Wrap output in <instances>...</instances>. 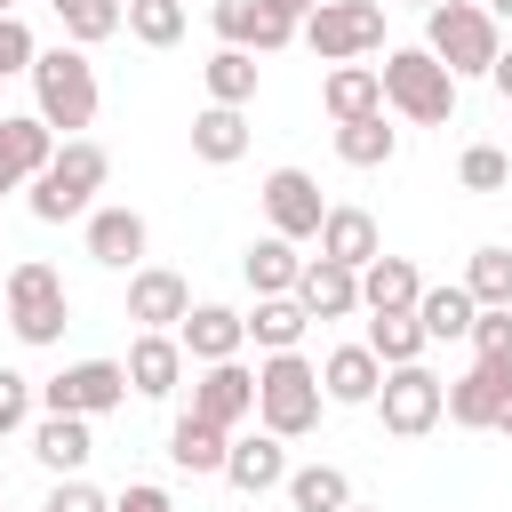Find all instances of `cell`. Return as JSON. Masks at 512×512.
<instances>
[{"label":"cell","instance_id":"cell-45","mask_svg":"<svg viewBox=\"0 0 512 512\" xmlns=\"http://www.w3.org/2000/svg\"><path fill=\"white\" fill-rule=\"evenodd\" d=\"M264 8H272V16H288V24H304V16L320 8V0H264Z\"/></svg>","mask_w":512,"mask_h":512},{"label":"cell","instance_id":"cell-7","mask_svg":"<svg viewBox=\"0 0 512 512\" xmlns=\"http://www.w3.org/2000/svg\"><path fill=\"white\" fill-rule=\"evenodd\" d=\"M440 376L424 368V360H408V368H384V384H376V408H384V432L392 440H424L432 424H440Z\"/></svg>","mask_w":512,"mask_h":512},{"label":"cell","instance_id":"cell-50","mask_svg":"<svg viewBox=\"0 0 512 512\" xmlns=\"http://www.w3.org/2000/svg\"><path fill=\"white\" fill-rule=\"evenodd\" d=\"M344 512H352V504H344Z\"/></svg>","mask_w":512,"mask_h":512},{"label":"cell","instance_id":"cell-35","mask_svg":"<svg viewBox=\"0 0 512 512\" xmlns=\"http://www.w3.org/2000/svg\"><path fill=\"white\" fill-rule=\"evenodd\" d=\"M120 24H128L144 48H176V40H184V0H128Z\"/></svg>","mask_w":512,"mask_h":512},{"label":"cell","instance_id":"cell-43","mask_svg":"<svg viewBox=\"0 0 512 512\" xmlns=\"http://www.w3.org/2000/svg\"><path fill=\"white\" fill-rule=\"evenodd\" d=\"M112 512H176V504H168V488L136 480V488H120V496H112Z\"/></svg>","mask_w":512,"mask_h":512},{"label":"cell","instance_id":"cell-4","mask_svg":"<svg viewBox=\"0 0 512 512\" xmlns=\"http://www.w3.org/2000/svg\"><path fill=\"white\" fill-rule=\"evenodd\" d=\"M104 176H112V160H104V144H88V136H72V144H56V160L32 176V216L40 224H64V216H88V200L104 192Z\"/></svg>","mask_w":512,"mask_h":512},{"label":"cell","instance_id":"cell-19","mask_svg":"<svg viewBox=\"0 0 512 512\" xmlns=\"http://www.w3.org/2000/svg\"><path fill=\"white\" fill-rule=\"evenodd\" d=\"M120 368H128V392H144V400H168V392L184 384V344H176V336H136Z\"/></svg>","mask_w":512,"mask_h":512},{"label":"cell","instance_id":"cell-23","mask_svg":"<svg viewBox=\"0 0 512 512\" xmlns=\"http://www.w3.org/2000/svg\"><path fill=\"white\" fill-rule=\"evenodd\" d=\"M224 480H232V488H248V496H264V488H280V480H288V448H280L272 432L232 440V448H224Z\"/></svg>","mask_w":512,"mask_h":512},{"label":"cell","instance_id":"cell-2","mask_svg":"<svg viewBox=\"0 0 512 512\" xmlns=\"http://www.w3.org/2000/svg\"><path fill=\"white\" fill-rule=\"evenodd\" d=\"M256 416L272 440H304L320 424V368L304 352H264L256 368Z\"/></svg>","mask_w":512,"mask_h":512},{"label":"cell","instance_id":"cell-10","mask_svg":"<svg viewBox=\"0 0 512 512\" xmlns=\"http://www.w3.org/2000/svg\"><path fill=\"white\" fill-rule=\"evenodd\" d=\"M264 216H272L280 240H320L328 200H320V184H312L304 168H272V176H264Z\"/></svg>","mask_w":512,"mask_h":512},{"label":"cell","instance_id":"cell-27","mask_svg":"<svg viewBox=\"0 0 512 512\" xmlns=\"http://www.w3.org/2000/svg\"><path fill=\"white\" fill-rule=\"evenodd\" d=\"M472 320H480V304L464 296V280H448V288H424V296H416V328H424V344L472 336Z\"/></svg>","mask_w":512,"mask_h":512},{"label":"cell","instance_id":"cell-41","mask_svg":"<svg viewBox=\"0 0 512 512\" xmlns=\"http://www.w3.org/2000/svg\"><path fill=\"white\" fill-rule=\"evenodd\" d=\"M32 416V376H16V368H0V440L16 432Z\"/></svg>","mask_w":512,"mask_h":512},{"label":"cell","instance_id":"cell-48","mask_svg":"<svg viewBox=\"0 0 512 512\" xmlns=\"http://www.w3.org/2000/svg\"><path fill=\"white\" fill-rule=\"evenodd\" d=\"M400 8H424V16H432V8H440V0H400Z\"/></svg>","mask_w":512,"mask_h":512},{"label":"cell","instance_id":"cell-34","mask_svg":"<svg viewBox=\"0 0 512 512\" xmlns=\"http://www.w3.org/2000/svg\"><path fill=\"white\" fill-rule=\"evenodd\" d=\"M280 488H288L296 512H344V504H352V480H344L336 464H304V472H288Z\"/></svg>","mask_w":512,"mask_h":512},{"label":"cell","instance_id":"cell-33","mask_svg":"<svg viewBox=\"0 0 512 512\" xmlns=\"http://www.w3.org/2000/svg\"><path fill=\"white\" fill-rule=\"evenodd\" d=\"M368 352H376L384 368L424 360V328H416V312H368Z\"/></svg>","mask_w":512,"mask_h":512},{"label":"cell","instance_id":"cell-32","mask_svg":"<svg viewBox=\"0 0 512 512\" xmlns=\"http://www.w3.org/2000/svg\"><path fill=\"white\" fill-rule=\"evenodd\" d=\"M312 320H304V304L296 296H256V312H248V336L264 344V352H296V336H304Z\"/></svg>","mask_w":512,"mask_h":512},{"label":"cell","instance_id":"cell-46","mask_svg":"<svg viewBox=\"0 0 512 512\" xmlns=\"http://www.w3.org/2000/svg\"><path fill=\"white\" fill-rule=\"evenodd\" d=\"M488 432H512V392H504V408H496V424Z\"/></svg>","mask_w":512,"mask_h":512},{"label":"cell","instance_id":"cell-8","mask_svg":"<svg viewBox=\"0 0 512 512\" xmlns=\"http://www.w3.org/2000/svg\"><path fill=\"white\" fill-rule=\"evenodd\" d=\"M64 280L48 272V264H16L8 272V328L24 336V344H56L64 336Z\"/></svg>","mask_w":512,"mask_h":512},{"label":"cell","instance_id":"cell-22","mask_svg":"<svg viewBox=\"0 0 512 512\" xmlns=\"http://www.w3.org/2000/svg\"><path fill=\"white\" fill-rule=\"evenodd\" d=\"M32 456H40L48 472L80 480V464L96 456V440H88V416H40V424H32Z\"/></svg>","mask_w":512,"mask_h":512},{"label":"cell","instance_id":"cell-29","mask_svg":"<svg viewBox=\"0 0 512 512\" xmlns=\"http://www.w3.org/2000/svg\"><path fill=\"white\" fill-rule=\"evenodd\" d=\"M400 152V136L384 128V112H368V120H336V160L344 168H384Z\"/></svg>","mask_w":512,"mask_h":512},{"label":"cell","instance_id":"cell-31","mask_svg":"<svg viewBox=\"0 0 512 512\" xmlns=\"http://www.w3.org/2000/svg\"><path fill=\"white\" fill-rule=\"evenodd\" d=\"M200 80H208V104H232V112H240V104L256 96V56H248V48H216V56L200 64Z\"/></svg>","mask_w":512,"mask_h":512},{"label":"cell","instance_id":"cell-17","mask_svg":"<svg viewBox=\"0 0 512 512\" xmlns=\"http://www.w3.org/2000/svg\"><path fill=\"white\" fill-rule=\"evenodd\" d=\"M48 160H56V136L40 128V112H24V120H0V192L32 184Z\"/></svg>","mask_w":512,"mask_h":512},{"label":"cell","instance_id":"cell-6","mask_svg":"<svg viewBox=\"0 0 512 512\" xmlns=\"http://www.w3.org/2000/svg\"><path fill=\"white\" fill-rule=\"evenodd\" d=\"M304 40H312L320 64H352V56H368V48L384 40V0H320V8L304 16Z\"/></svg>","mask_w":512,"mask_h":512},{"label":"cell","instance_id":"cell-15","mask_svg":"<svg viewBox=\"0 0 512 512\" xmlns=\"http://www.w3.org/2000/svg\"><path fill=\"white\" fill-rule=\"evenodd\" d=\"M144 216L136 208H88V256L96 264H112V272H136L144 264Z\"/></svg>","mask_w":512,"mask_h":512},{"label":"cell","instance_id":"cell-3","mask_svg":"<svg viewBox=\"0 0 512 512\" xmlns=\"http://www.w3.org/2000/svg\"><path fill=\"white\" fill-rule=\"evenodd\" d=\"M496 16L480 8V0H440L432 16H424V56L448 72V80H464V72H488L496 64Z\"/></svg>","mask_w":512,"mask_h":512},{"label":"cell","instance_id":"cell-21","mask_svg":"<svg viewBox=\"0 0 512 512\" xmlns=\"http://www.w3.org/2000/svg\"><path fill=\"white\" fill-rule=\"evenodd\" d=\"M216 32H224V48H288L296 40V24L272 16L264 0H216Z\"/></svg>","mask_w":512,"mask_h":512},{"label":"cell","instance_id":"cell-25","mask_svg":"<svg viewBox=\"0 0 512 512\" xmlns=\"http://www.w3.org/2000/svg\"><path fill=\"white\" fill-rule=\"evenodd\" d=\"M416 296H424V280H416L408 256H376V264H360V304H368V312H416Z\"/></svg>","mask_w":512,"mask_h":512},{"label":"cell","instance_id":"cell-12","mask_svg":"<svg viewBox=\"0 0 512 512\" xmlns=\"http://www.w3.org/2000/svg\"><path fill=\"white\" fill-rule=\"evenodd\" d=\"M176 344H184V360L216 368V360H240V344H248V320H240L232 304H192V312L176 320Z\"/></svg>","mask_w":512,"mask_h":512},{"label":"cell","instance_id":"cell-18","mask_svg":"<svg viewBox=\"0 0 512 512\" xmlns=\"http://www.w3.org/2000/svg\"><path fill=\"white\" fill-rule=\"evenodd\" d=\"M320 256H328V264H344V272L376 264V256H384L376 216H368V208H328V216H320Z\"/></svg>","mask_w":512,"mask_h":512},{"label":"cell","instance_id":"cell-44","mask_svg":"<svg viewBox=\"0 0 512 512\" xmlns=\"http://www.w3.org/2000/svg\"><path fill=\"white\" fill-rule=\"evenodd\" d=\"M488 80H496V96L512 104V48H496V64H488Z\"/></svg>","mask_w":512,"mask_h":512},{"label":"cell","instance_id":"cell-42","mask_svg":"<svg viewBox=\"0 0 512 512\" xmlns=\"http://www.w3.org/2000/svg\"><path fill=\"white\" fill-rule=\"evenodd\" d=\"M48 512H112V504H104L88 480H56V488H48Z\"/></svg>","mask_w":512,"mask_h":512},{"label":"cell","instance_id":"cell-30","mask_svg":"<svg viewBox=\"0 0 512 512\" xmlns=\"http://www.w3.org/2000/svg\"><path fill=\"white\" fill-rule=\"evenodd\" d=\"M224 448H232V432H216V424H200V416H176V432H168L176 472H224Z\"/></svg>","mask_w":512,"mask_h":512},{"label":"cell","instance_id":"cell-9","mask_svg":"<svg viewBox=\"0 0 512 512\" xmlns=\"http://www.w3.org/2000/svg\"><path fill=\"white\" fill-rule=\"evenodd\" d=\"M40 400H48V416H104L128 400V368L120 360H72L64 376L40 384Z\"/></svg>","mask_w":512,"mask_h":512},{"label":"cell","instance_id":"cell-14","mask_svg":"<svg viewBox=\"0 0 512 512\" xmlns=\"http://www.w3.org/2000/svg\"><path fill=\"white\" fill-rule=\"evenodd\" d=\"M184 312H192V288L176 272H160V264H136L128 272V320H144V336H168Z\"/></svg>","mask_w":512,"mask_h":512},{"label":"cell","instance_id":"cell-13","mask_svg":"<svg viewBox=\"0 0 512 512\" xmlns=\"http://www.w3.org/2000/svg\"><path fill=\"white\" fill-rule=\"evenodd\" d=\"M504 392H512V360H472V368L440 392V408H448L456 424L488 432V424H496V408H504Z\"/></svg>","mask_w":512,"mask_h":512},{"label":"cell","instance_id":"cell-24","mask_svg":"<svg viewBox=\"0 0 512 512\" xmlns=\"http://www.w3.org/2000/svg\"><path fill=\"white\" fill-rule=\"evenodd\" d=\"M320 104H328V120H368V112H384L376 64H336V72L320 80Z\"/></svg>","mask_w":512,"mask_h":512},{"label":"cell","instance_id":"cell-37","mask_svg":"<svg viewBox=\"0 0 512 512\" xmlns=\"http://www.w3.org/2000/svg\"><path fill=\"white\" fill-rule=\"evenodd\" d=\"M48 8L64 16V40L72 48H96V40L120 32V0H48Z\"/></svg>","mask_w":512,"mask_h":512},{"label":"cell","instance_id":"cell-16","mask_svg":"<svg viewBox=\"0 0 512 512\" xmlns=\"http://www.w3.org/2000/svg\"><path fill=\"white\" fill-rule=\"evenodd\" d=\"M296 304H304V320H344V312H360V272L312 256V264L296 272Z\"/></svg>","mask_w":512,"mask_h":512},{"label":"cell","instance_id":"cell-47","mask_svg":"<svg viewBox=\"0 0 512 512\" xmlns=\"http://www.w3.org/2000/svg\"><path fill=\"white\" fill-rule=\"evenodd\" d=\"M480 8H488V16H512V0H480Z\"/></svg>","mask_w":512,"mask_h":512},{"label":"cell","instance_id":"cell-38","mask_svg":"<svg viewBox=\"0 0 512 512\" xmlns=\"http://www.w3.org/2000/svg\"><path fill=\"white\" fill-rule=\"evenodd\" d=\"M456 176H464V192H504V184H512V160H504L496 144H472V152L456 160Z\"/></svg>","mask_w":512,"mask_h":512},{"label":"cell","instance_id":"cell-20","mask_svg":"<svg viewBox=\"0 0 512 512\" xmlns=\"http://www.w3.org/2000/svg\"><path fill=\"white\" fill-rule=\"evenodd\" d=\"M376 384H384V360H376L368 344H344V352H328V368H320V400H336V408H368Z\"/></svg>","mask_w":512,"mask_h":512},{"label":"cell","instance_id":"cell-26","mask_svg":"<svg viewBox=\"0 0 512 512\" xmlns=\"http://www.w3.org/2000/svg\"><path fill=\"white\" fill-rule=\"evenodd\" d=\"M240 272H248V288H256V296H296V272H304V256H296V240L264 232V240L240 256Z\"/></svg>","mask_w":512,"mask_h":512},{"label":"cell","instance_id":"cell-11","mask_svg":"<svg viewBox=\"0 0 512 512\" xmlns=\"http://www.w3.org/2000/svg\"><path fill=\"white\" fill-rule=\"evenodd\" d=\"M184 416H200V424H216V432L248 424V416H256V376H248L240 360L200 368V384H192V408H184Z\"/></svg>","mask_w":512,"mask_h":512},{"label":"cell","instance_id":"cell-49","mask_svg":"<svg viewBox=\"0 0 512 512\" xmlns=\"http://www.w3.org/2000/svg\"><path fill=\"white\" fill-rule=\"evenodd\" d=\"M0 16H16V0H0Z\"/></svg>","mask_w":512,"mask_h":512},{"label":"cell","instance_id":"cell-5","mask_svg":"<svg viewBox=\"0 0 512 512\" xmlns=\"http://www.w3.org/2000/svg\"><path fill=\"white\" fill-rule=\"evenodd\" d=\"M376 80H384V104L408 112L416 128H440V120L456 112V80H448L424 48H392V56L376 64Z\"/></svg>","mask_w":512,"mask_h":512},{"label":"cell","instance_id":"cell-39","mask_svg":"<svg viewBox=\"0 0 512 512\" xmlns=\"http://www.w3.org/2000/svg\"><path fill=\"white\" fill-rule=\"evenodd\" d=\"M472 352L480 360H512V304H496V312L472 320Z\"/></svg>","mask_w":512,"mask_h":512},{"label":"cell","instance_id":"cell-36","mask_svg":"<svg viewBox=\"0 0 512 512\" xmlns=\"http://www.w3.org/2000/svg\"><path fill=\"white\" fill-rule=\"evenodd\" d=\"M464 296H472L480 312H496V304H512V248H472V272H464Z\"/></svg>","mask_w":512,"mask_h":512},{"label":"cell","instance_id":"cell-40","mask_svg":"<svg viewBox=\"0 0 512 512\" xmlns=\"http://www.w3.org/2000/svg\"><path fill=\"white\" fill-rule=\"evenodd\" d=\"M32 32H24V16H0V80H16V72H32Z\"/></svg>","mask_w":512,"mask_h":512},{"label":"cell","instance_id":"cell-1","mask_svg":"<svg viewBox=\"0 0 512 512\" xmlns=\"http://www.w3.org/2000/svg\"><path fill=\"white\" fill-rule=\"evenodd\" d=\"M32 96H40V128H48V136L64 128V144H72V136L96 120V64H88L80 48H64V40L40 48V56H32Z\"/></svg>","mask_w":512,"mask_h":512},{"label":"cell","instance_id":"cell-28","mask_svg":"<svg viewBox=\"0 0 512 512\" xmlns=\"http://www.w3.org/2000/svg\"><path fill=\"white\" fill-rule=\"evenodd\" d=\"M192 152H200L208 168H232V160L248 152V112H232V104H208V112L192 120Z\"/></svg>","mask_w":512,"mask_h":512}]
</instances>
